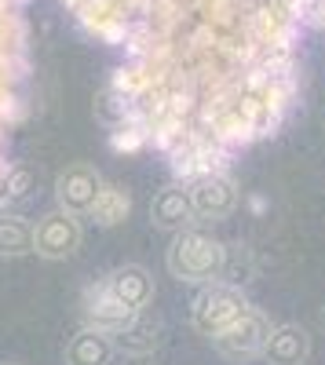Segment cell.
<instances>
[{"mask_svg":"<svg viewBox=\"0 0 325 365\" xmlns=\"http://www.w3.org/2000/svg\"><path fill=\"white\" fill-rule=\"evenodd\" d=\"M77 22L150 77V96L135 103L146 117L194 110L190 81L212 70L242 77L252 103L289 96L292 41L300 22L282 0H66Z\"/></svg>","mask_w":325,"mask_h":365,"instance_id":"6da1fadb","label":"cell"},{"mask_svg":"<svg viewBox=\"0 0 325 365\" xmlns=\"http://www.w3.org/2000/svg\"><path fill=\"white\" fill-rule=\"evenodd\" d=\"M26 77V26H22V0H0V125H15L22 110V84Z\"/></svg>","mask_w":325,"mask_h":365,"instance_id":"7a4b0ae2","label":"cell"},{"mask_svg":"<svg viewBox=\"0 0 325 365\" xmlns=\"http://www.w3.org/2000/svg\"><path fill=\"white\" fill-rule=\"evenodd\" d=\"M168 270H172V278H180V282H216L223 278V270H227V249L220 245V241L212 234H205V230H180L172 237V249H168Z\"/></svg>","mask_w":325,"mask_h":365,"instance_id":"3957f363","label":"cell"},{"mask_svg":"<svg viewBox=\"0 0 325 365\" xmlns=\"http://www.w3.org/2000/svg\"><path fill=\"white\" fill-rule=\"evenodd\" d=\"M249 311V299L238 285L230 282H205V289L194 296L190 303V322L197 332H205V336H216V332H223L234 318H242Z\"/></svg>","mask_w":325,"mask_h":365,"instance_id":"277c9868","label":"cell"},{"mask_svg":"<svg viewBox=\"0 0 325 365\" xmlns=\"http://www.w3.org/2000/svg\"><path fill=\"white\" fill-rule=\"evenodd\" d=\"M271 329H274V325H271L267 314L256 311V307H249L242 318H234L223 332H216L212 347H216L223 358H230V361H252V358L263 354V347H267Z\"/></svg>","mask_w":325,"mask_h":365,"instance_id":"5b68a950","label":"cell"},{"mask_svg":"<svg viewBox=\"0 0 325 365\" xmlns=\"http://www.w3.org/2000/svg\"><path fill=\"white\" fill-rule=\"evenodd\" d=\"M190 205H194L197 223H220L238 205V187H234V179L227 172L197 175L190 179Z\"/></svg>","mask_w":325,"mask_h":365,"instance_id":"8992f818","label":"cell"},{"mask_svg":"<svg viewBox=\"0 0 325 365\" xmlns=\"http://www.w3.org/2000/svg\"><path fill=\"white\" fill-rule=\"evenodd\" d=\"M81 249V220L66 208H55L33 227V252L44 259H66Z\"/></svg>","mask_w":325,"mask_h":365,"instance_id":"52a82bcc","label":"cell"},{"mask_svg":"<svg viewBox=\"0 0 325 365\" xmlns=\"http://www.w3.org/2000/svg\"><path fill=\"white\" fill-rule=\"evenodd\" d=\"M132 318H135V311L125 307V303L110 292L106 278L84 289V325L103 329V332H110V336H113V332H121Z\"/></svg>","mask_w":325,"mask_h":365,"instance_id":"ba28073f","label":"cell"},{"mask_svg":"<svg viewBox=\"0 0 325 365\" xmlns=\"http://www.w3.org/2000/svg\"><path fill=\"white\" fill-rule=\"evenodd\" d=\"M99 187H103V179H99L96 168L73 165V168H66L63 175L55 179V201H58V208H66V212H73V216H77V212L92 208Z\"/></svg>","mask_w":325,"mask_h":365,"instance_id":"9c48e42d","label":"cell"},{"mask_svg":"<svg viewBox=\"0 0 325 365\" xmlns=\"http://www.w3.org/2000/svg\"><path fill=\"white\" fill-rule=\"evenodd\" d=\"M150 223L158 230H172V234L194 227L197 216H194V205H190V190L180 187V182H168L165 190H158V197L150 201Z\"/></svg>","mask_w":325,"mask_h":365,"instance_id":"30bf717a","label":"cell"},{"mask_svg":"<svg viewBox=\"0 0 325 365\" xmlns=\"http://www.w3.org/2000/svg\"><path fill=\"white\" fill-rule=\"evenodd\" d=\"M263 358L271 365H307L311 358V332L304 325H274L267 347H263Z\"/></svg>","mask_w":325,"mask_h":365,"instance_id":"8fae6325","label":"cell"},{"mask_svg":"<svg viewBox=\"0 0 325 365\" xmlns=\"http://www.w3.org/2000/svg\"><path fill=\"white\" fill-rule=\"evenodd\" d=\"M106 285H110V292L125 303V307H132L135 314L139 311H146L154 303V278L146 274L143 267H135V263H128V267H117L110 278H106Z\"/></svg>","mask_w":325,"mask_h":365,"instance_id":"7c38bea8","label":"cell"},{"mask_svg":"<svg viewBox=\"0 0 325 365\" xmlns=\"http://www.w3.org/2000/svg\"><path fill=\"white\" fill-rule=\"evenodd\" d=\"M110 358H113L110 332L92 329V325H84L66 344V365H110Z\"/></svg>","mask_w":325,"mask_h":365,"instance_id":"4fadbf2b","label":"cell"},{"mask_svg":"<svg viewBox=\"0 0 325 365\" xmlns=\"http://www.w3.org/2000/svg\"><path fill=\"white\" fill-rule=\"evenodd\" d=\"M113 351H128V354H154V347L161 344V325L146 318V311H139L121 332H113Z\"/></svg>","mask_w":325,"mask_h":365,"instance_id":"5bb4252c","label":"cell"},{"mask_svg":"<svg viewBox=\"0 0 325 365\" xmlns=\"http://www.w3.org/2000/svg\"><path fill=\"white\" fill-rule=\"evenodd\" d=\"M96 216L99 227H117V223H125L128 220V212H132V197L125 187H117V182H103L92 208H88Z\"/></svg>","mask_w":325,"mask_h":365,"instance_id":"9a60e30c","label":"cell"},{"mask_svg":"<svg viewBox=\"0 0 325 365\" xmlns=\"http://www.w3.org/2000/svg\"><path fill=\"white\" fill-rule=\"evenodd\" d=\"M33 252V223L15 212H0V256Z\"/></svg>","mask_w":325,"mask_h":365,"instance_id":"2e32d148","label":"cell"},{"mask_svg":"<svg viewBox=\"0 0 325 365\" xmlns=\"http://www.w3.org/2000/svg\"><path fill=\"white\" fill-rule=\"evenodd\" d=\"M128 365H158V361H154V354H132Z\"/></svg>","mask_w":325,"mask_h":365,"instance_id":"e0dca14e","label":"cell"},{"mask_svg":"<svg viewBox=\"0 0 325 365\" xmlns=\"http://www.w3.org/2000/svg\"><path fill=\"white\" fill-rule=\"evenodd\" d=\"M318 325H321V332H325V303H321V314H318Z\"/></svg>","mask_w":325,"mask_h":365,"instance_id":"ac0fdd59","label":"cell"},{"mask_svg":"<svg viewBox=\"0 0 325 365\" xmlns=\"http://www.w3.org/2000/svg\"><path fill=\"white\" fill-rule=\"evenodd\" d=\"M8 365H19V361H8Z\"/></svg>","mask_w":325,"mask_h":365,"instance_id":"d6986e66","label":"cell"}]
</instances>
